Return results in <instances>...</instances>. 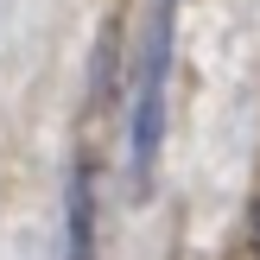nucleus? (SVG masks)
<instances>
[{
    "label": "nucleus",
    "mask_w": 260,
    "mask_h": 260,
    "mask_svg": "<svg viewBox=\"0 0 260 260\" xmlns=\"http://www.w3.org/2000/svg\"><path fill=\"white\" fill-rule=\"evenodd\" d=\"M70 260H95V172L76 165L70 178Z\"/></svg>",
    "instance_id": "f03ea898"
},
{
    "label": "nucleus",
    "mask_w": 260,
    "mask_h": 260,
    "mask_svg": "<svg viewBox=\"0 0 260 260\" xmlns=\"http://www.w3.org/2000/svg\"><path fill=\"white\" fill-rule=\"evenodd\" d=\"M172 7L159 0V19L146 32L140 51V76H134V108H127V159H134V190L146 197L159 178V152H165V83H172Z\"/></svg>",
    "instance_id": "f257e3e1"
},
{
    "label": "nucleus",
    "mask_w": 260,
    "mask_h": 260,
    "mask_svg": "<svg viewBox=\"0 0 260 260\" xmlns=\"http://www.w3.org/2000/svg\"><path fill=\"white\" fill-rule=\"evenodd\" d=\"M248 260H260V203H254V216H248Z\"/></svg>",
    "instance_id": "7ed1b4c3"
}]
</instances>
